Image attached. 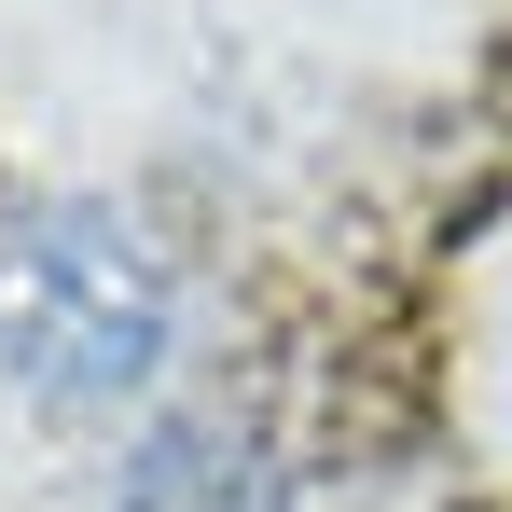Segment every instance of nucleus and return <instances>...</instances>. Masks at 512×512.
Segmentation results:
<instances>
[{
  "mask_svg": "<svg viewBox=\"0 0 512 512\" xmlns=\"http://www.w3.org/2000/svg\"><path fill=\"white\" fill-rule=\"evenodd\" d=\"M111 512H263V471H250V443L222 416H167L139 457H125Z\"/></svg>",
  "mask_w": 512,
  "mask_h": 512,
  "instance_id": "2",
  "label": "nucleus"
},
{
  "mask_svg": "<svg viewBox=\"0 0 512 512\" xmlns=\"http://www.w3.org/2000/svg\"><path fill=\"white\" fill-rule=\"evenodd\" d=\"M167 333H180V291L111 208H14L0 222V374L14 388L111 416L167 374Z\"/></svg>",
  "mask_w": 512,
  "mask_h": 512,
  "instance_id": "1",
  "label": "nucleus"
}]
</instances>
